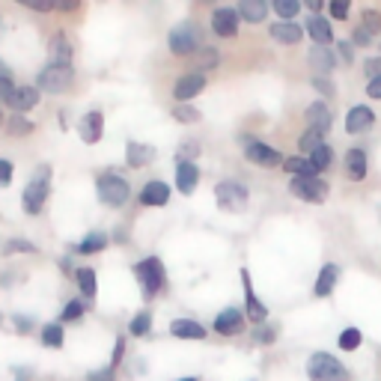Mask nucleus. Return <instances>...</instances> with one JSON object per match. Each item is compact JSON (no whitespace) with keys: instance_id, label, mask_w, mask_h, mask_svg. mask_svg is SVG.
Masks as SVG:
<instances>
[{"instance_id":"obj_62","label":"nucleus","mask_w":381,"mask_h":381,"mask_svg":"<svg viewBox=\"0 0 381 381\" xmlns=\"http://www.w3.org/2000/svg\"><path fill=\"white\" fill-rule=\"evenodd\" d=\"M176 381H200L197 375H185V378H176Z\"/></svg>"},{"instance_id":"obj_16","label":"nucleus","mask_w":381,"mask_h":381,"mask_svg":"<svg viewBox=\"0 0 381 381\" xmlns=\"http://www.w3.org/2000/svg\"><path fill=\"white\" fill-rule=\"evenodd\" d=\"M340 277H342V269L337 262H325L319 274H316V283H313V295L316 298H331L334 295V289L340 283Z\"/></svg>"},{"instance_id":"obj_17","label":"nucleus","mask_w":381,"mask_h":381,"mask_svg":"<svg viewBox=\"0 0 381 381\" xmlns=\"http://www.w3.org/2000/svg\"><path fill=\"white\" fill-rule=\"evenodd\" d=\"M72 57H75V48L69 42V36L57 30L48 42V66H72Z\"/></svg>"},{"instance_id":"obj_24","label":"nucleus","mask_w":381,"mask_h":381,"mask_svg":"<svg viewBox=\"0 0 381 381\" xmlns=\"http://www.w3.org/2000/svg\"><path fill=\"white\" fill-rule=\"evenodd\" d=\"M304 30L298 21H274V24H269V36L274 42H280V45H298L301 39H304Z\"/></svg>"},{"instance_id":"obj_61","label":"nucleus","mask_w":381,"mask_h":381,"mask_svg":"<svg viewBox=\"0 0 381 381\" xmlns=\"http://www.w3.org/2000/svg\"><path fill=\"white\" fill-rule=\"evenodd\" d=\"M60 269L66 271V274H75V271H72V259H60Z\"/></svg>"},{"instance_id":"obj_4","label":"nucleus","mask_w":381,"mask_h":381,"mask_svg":"<svg viewBox=\"0 0 381 381\" xmlns=\"http://www.w3.org/2000/svg\"><path fill=\"white\" fill-rule=\"evenodd\" d=\"M96 194H98V202L101 206H108V209H122L125 202L131 200V185L122 179L120 173H101L98 179H96Z\"/></svg>"},{"instance_id":"obj_9","label":"nucleus","mask_w":381,"mask_h":381,"mask_svg":"<svg viewBox=\"0 0 381 381\" xmlns=\"http://www.w3.org/2000/svg\"><path fill=\"white\" fill-rule=\"evenodd\" d=\"M289 194L295 200L313 202V206H322L331 194V185H328L322 176H313V179H289Z\"/></svg>"},{"instance_id":"obj_53","label":"nucleus","mask_w":381,"mask_h":381,"mask_svg":"<svg viewBox=\"0 0 381 381\" xmlns=\"http://www.w3.org/2000/svg\"><path fill=\"white\" fill-rule=\"evenodd\" d=\"M337 48H340V60L346 63V66H351V63H354V45H351V39L337 42Z\"/></svg>"},{"instance_id":"obj_31","label":"nucleus","mask_w":381,"mask_h":381,"mask_svg":"<svg viewBox=\"0 0 381 381\" xmlns=\"http://www.w3.org/2000/svg\"><path fill=\"white\" fill-rule=\"evenodd\" d=\"M75 283H78L84 301H93L98 295V277H96L93 269H84V265L81 269H75Z\"/></svg>"},{"instance_id":"obj_5","label":"nucleus","mask_w":381,"mask_h":381,"mask_svg":"<svg viewBox=\"0 0 381 381\" xmlns=\"http://www.w3.org/2000/svg\"><path fill=\"white\" fill-rule=\"evenodd\" d=\"M307 378L310 381H349L351 373L346 370V363H340V358L328 351H313L307 361Z\"/></svg>"},{"instance_id":"obj_64","label":"nucleus","mask_w":381,"mask_h":381,"mask_svg":"<svg viewBox=\"0 0 381 381\" xmlns=\"http://www.w3.org/2000/svg\"><path fill=\"white\" fill-rule=\"evenodd\" d=\"M0 325H4V316H0Z\"/></svg>"},{"instance_id":"obj_14","label":"nucleus","mask_w":381,"mask_h":381,"mask_svg":"<svg viewBox=\"0 0 381 381\" xmlns=\"http://www.w3.org/2000/svg\"><path fill=\"white\" fill-rule=\"evenodd\" d=\"M212 328H214V334H221V337H238L241 331H245V313H241L238 307H226L214 316Z\"/></svg>"},{"instance_id":"obj_27","label":"nucleus","mask_w":381,"mask_h":381,"mask_svg":"<svg viewBox=\"0 0 381 381\" xmlns=\"http://www.w3.org/2000/svg\"><path fill=\"white\" fill-rule=\"evenodd\" d=\"M170 337H176V340H206L209 331H206V325H200L194 319H173L170 322Z\"/></svg>"},{"instance_id":"obj_15","label":"nucleus","mask_w":381,"mask_h":381,"mask_svg":"<svg viewBox=\"0 0 381 381\" xmlns=\"http://www.w3.org/2000/svg\"><path fill=\"white\" fill-rule=\"evenodd\" d=\"M170 185L167 182H161V179H152L143 185V190L137 194V202H141L143 209H161V206H167L170 202Z\"/></svg>"},{"instance_id":"obj_22","label":"nucleus","mask_w":381,"mask_h":381,"mask_svg":"<svg viewBox=\"0 0 381 381\" xmlns=\"http://www.w3.org/2000/svg\"><path fill=\"white\" fill-rule=\"evenodd\" d=\"M304 120H307V129H319L322 134H328V131H331V125H334V113L319 98V101H310V105H307V110H304Z\"/></svg>"},{"instance_id":"obj_38","label":"nucleus","mask_w":381,"mask_h":381,"mask_svg":"<svg viewBox=\"0 0 381 381\" xmlns=\"http://www.w3.org/2000/svg\"><path fill=\"white\" fill-rule=\"evenodd\" d=\"M129 334L131 337H146V334H152V313L149 310H141L137 316H131V322H129Z\"/></svg>"},{"instance_id":"obj_3","label":"nucleus","mask_w":381,"mask_h":381,"mask_svg":"<svg viewBox=\"0 0 381 381\" xmlns=\"http://www.w3.org/2000/svg\"><path fill=\"white\" fill-rule=\"evenodd\" d=\"M134 277L143 289V298H158L167 289V269H164L161 257H146L134 265Z\"/></svg>"},{"instance_id":"obj_35","label":"nucleus","mask_w":381,"mask_h":381,"mask_svg":"<svg viewBox=\"0 0 381 381\" xmlns=\"http://www.w3.org/2000/svg\"><path fill=\"white\" fill-rule=\"evenodd\" d=\"M0 253H4V257H15V253H27V257H36V253H39V247H36L33 241L15 235V238H6L4 245H0Z\"/></svg>"},{"instance_id":"obj_19","label":"nucleus","mask_w":381,"mask_h":381,"mask_svg":"<svg viewBox=\"0 0 381 381\" xmlns=\"http://www.w3.org/2000/svg\"><path fill=\"white\" fill-rule=\"evenodd\" d=\"M78 134L86 146H96L101 141V134H105V113L101 110H90L84 113L81 122H78Z\"/></svg>"},{"instance_id":"obj_45","label":"nucleus","mask_w":381,"mask_h":381,"mask_svg":"<svg viewBox=\"0 0 381 381\" xmlns=\"http://www.w3.org/2000/svg\"><path fill=\"white\" fill-rule=\"evenodd\" d=\"M250 340L253 346H271V342H277V325H259Z\"/></svg>"},{"instance_id":"obj_26","label":"nucleus","mask_w":381,"mask_h":381,"mask_svg":"<svg viewBox=\"0 0 381 381\" xmlns=\"http://www.w3.org/2000/svg\"><path fill=\"white\" fill-rule=\"evenodd\" d=\"M307 63L316 75H325V78H331V72L337 69V57L331 54V48H322V45H313L310 54H307Z\"/></svg>"},{"instance_id":"obj_32","label":"nucleus","mask_w":381,"mask_h":381,"mask_svg":"<svg viewBox=\"0 0 381 381\" xmlns=\"http://www.w3.org/2000/svg\"><path fill=\"white\" fill-rule=\"evenodd\" d=\"M108 245H110V235L108 233H86L81 241H78V253H84V257H96V253H101V250H108Z\"/></svg>"},{"instance_id":"obj_40","label":"nucleus","mask_w":381,"mask_h":381,"mask_svg":"<svg viewBox=\"0 0 381 381\" xmlns=\"http://www.w3.org/2000/svg\"><path fill=\"white\" fill-rule=\"evenodd\" d=\"M84 313H86V301L84 298H72L66 307H63V313H60V325L78 322V319H84Z\"/></svg>"},{"instance_id":"obj_44","label":"nucleus","mask_w":381,"mask_h":381,"mask_svg":"<svg viewBox=\"0 0 381 381\" xmlns=\"http://www.w3.org/2000/svg\"><path fill=\"white\" fill-rule=\"evenodd\" d=\"M310 84H313V90L319 93L322 98H337V84L331 78H325V75H313Z\"/></svg>"},{"instance_id":"obj_10","label":"nucleus","mask_w":381,"mask_h":381,"mask_svg":"<svg viewBox=\"0 0 381 381\" xmlns=\"http://www.w3.org/2000/svg\"><path fill=\"white\" fill-rule=\"evenodd\" d=\"M206 84H209V78L202 72H185L179 81L173 84V98H176V105H190L202 90H206Z\"/></svg>"},{"instance_id":"obj_41","label":"nucleus","mask_w":381,"mask_h":381,"mask_svg":"<svg viewBox=\"0 0 381 381\" xmlns=\"http://www.w3.org/2000/svg\"><path fill=\"white\" fill-rule=\"evenodd\" d=\"M170 117H173L176 122H179V125H194V122H200V120H202V113H200L194 105H176Z\"/></svg>"},{"instance_id":"obj_36","label":"nucleus","mask_w":381,"mask_h":381,"mask_svg":"<svg viewBox=\"0 0 381 381\" xmlns=\"http://www.w3.org/2000/svg\"><path fill=\"white\" fill-rule=\"evenodd\" d=\"M301 6V0H274V15L277 21H298Z\"/></svg>"},{"instance_id":"obj_47","label":"nucleus","mask_w":381,"mask_h":381,"mask_svg":"<svg viewBox=\"0 0 381 381\" xmlns=\"http://www.w3.org/2000/svg\"><path fill=\"white\" fill-rule=\"evenodd\" d=\"M349 12H351L349 0H331V4H328V15H331L334 21H346Z\"/></svg>"},{"instance_id":"obj_46","label":"nucleus","mask_w":381,"mask_h":381,"mask_svg":"<svg viewBox=\"0 0 381 381\" xmlns=\"http://www.w3.org/2000/svg\"><path fill=\"white\" fill-rule=\"evenodd\" d=\"M361 27L363 30H370L373 36L381 30V12L378 9H363L361 12Z\"/></svg>"},{"instance_id":"obj_34","label":"nucleus","mask_w":381,"mask_h":381,"mask_svg":"<svg viewBox=\"0 0 381 381\" xmlns=\"http://www.w3.org/2000/svg\"><path fill=\"white\" fill-rule=\"evenodd\" d=\"M39 340H42L45 349H63V342H66V331H63L60 322H48V325H42Z\"/></svg>"},{"instance_id":"obj_8","label":"nucleus","mask_w":381,"mask_h":381,"mask_svg":"<svg viewBox=\"0 0 381 381\" xmlns=\"http://www.w3.org/2000/svg\"><path fill=\"white\" fill-rule=\"evenodd\" d=\"M75 86V69L72 66H45L39 75H36V90L45 93H69Z\"/></svg>"},{"instance_id":"obj_33","label":"nucleus","mask_w":381,"mask_h":381,"mask_svg":"<svg viewBox=\"0 0 381 381\" xmlns=\"http://www.w3.org/2000/svg\"><path fill=\"white\" fill-rule=\"evenodd\" d=\"M194 66H197V72H212V69H218L221 66V51L218 48H212V45H202L197 54H194Z\"/></svg>"},{"instance_id":"obj_58","label":"nucleus","mask_w":381,"mask_h":381,"mask_svg":"<svg viewBox=\"0 0 381 381\" xmlns=\"http://www.w3.org/2000/svg\"><path fill=\"white\" fill-rule=\"evenodd\" d=\"M307 9L313 12V15H322V9H325V4H322V0H307Z\"/></svg>"},{"instance_id":"obj_51","label":"nucleus","mask_w":381,"mask_h":381,"mask_svg":"<svg viewBox=\"0 0 381 381\" xmlns=\"http://www.w3.org/2000/svg\"><path fill=\"white\" fill-rule=\"evenodd\" d=\"M122 358H125V334H120L117 342H113V354H110V366H113V370L122 363Z\"/></svg>"},{"instance_id":"obj_54","label":"nucleus","mask_w":381,"mask_h":381,"mask_svg":"<svg viewBox=\"0 0 381 381\" xmlns=\"http://www.w3.org/2000/svg\"><path fill=\"white\" fill-rule=\"evenodd\" d=\"M12 325L18 328V334H33V328H36V322L27 319V316H12Z\"/></svg>"},{"instance_id":"obj_1","label":"nucleus","mask_w":381,"mask_h":381,"mask_svg":"<svg viewBox=\"0 0 381 381\" xmlns=\"http://www.w3.org/2000/svg\"><path fill=\"white\" fill-rule=\"evenodd\" d=\"M48 194H51V167L48 164H39V170L30 176V182L24 185V194H21V209L24 214H42L45 202H48Z\"/></svg>"},{"instance_id":"obj_60","label":"nucleus","mask_w":381,"mask_h":381,"mask_svg":"<svg viewBox=\"0 0 381 381\" xmlns=\"http://www.w3.org/2000/svg\"><path fill=\"white\" fill-rule=\"evenodd\" d=\"M4 78H12V69L6 66L4 60H0V81H4Z\"/></svg>"},{"instance_id":"obj_21","label":"nucleus","mask_w":381,"mask_h":381,"mask_svg":"<svg viewBox=\"0 0 381 381\" xmlns=\"http://www.w3.org/2000/svg\"><path fill=\"white\" fill-rule=\"evenodd\" d=\"M42 101V96H39V90H36V84H21V86H15V93H12V98L6 101V105L12 108V113H27V110H33L36 105Z\"/></svg>"},{"instance_id":"obj_43","label":"nucleus","mask_w":381,"mask_h":381,"mask_svg":"<svg viewBox=\"0 0 381 381\" xmlns=\"http://www.w3.org/2000/svg\"><path fill=\"white\" fill-rule=\"evenodd\" d=\"M200 152H202L200 141H194V137H188V141H182V143H179V149H176V161H194V164H197Z\"/></svg>"},{"instance_id":"obj_48","label":"nucleus","mask_w":381,"mask_h":381,"mask_svg":"<svg viewBox=\"0 0 381 381\" xmlns=\"http://www.w3.org/2000/svg\"><path fill=\"white\" fill-rule=\"evenodd\" d=\"M373 39H375V36H373L370 30H363L361 24L351 30V45H354V48H370V45H373Z\"/></svg>"},{"instance_id":"obj_6","label":"nucleus","mask_w":381,"mask_h":381,"mask_svg":"<svg viewBox=\"0 0 381 381\" xmlns=\"http://www.w3.org/2000/svg\"><path fill=\"white\" fill-rule=\"evenodd\" d=\"M214 200H218V209L221 212H245L247 202H250V190L247 185H241L238 179H224L214 185Z\"/></svg>"},{"instance_id":"obj_56","label":"nucleus","mask_w":381,"mask_h":381,"mask_svg":"<svg viewBox=\"0 0 381 381\" xmlns=\"http://www.w3.org/2000/svg\"><path fill=\"white\" fill-rule=\"evenodd\" d=\"M21 6L36 9V12H54V4H30V0H21Z\"/></svg>"},{"instance_id":"obj_7","label":"nucleus","mask_w":381,"mask_h":381,"mask_svg":"<svg viewBox=\"0 0 381 381\" xmlns=\"http://www.w3.org/2000/svg\"><path fill=\"white\" fill-rule=\"evenodd\" d=\"M241 152H245V158L250 164H257L262 170H274V167H283V155L280 149H274L269 143H262L259 137H241Z\"/></svg>"},{"instance_id":"obj_57","label":"nucleus","mask_w":381,"mask_h":381,"mask_svg":"<svg viewBox=\"0 0 381 381\" xmlns=\"http://www.w3.org/2000/svg\"><path fill=\"white\" fill-rule=\"evenodd\" d=\"M12 373H15L18 381H30V378H33V370H27V366H15Z\"/></svg>"},{"instance_id":"obj_59","label":"nucleus","mask_w":381,"mask_h":381,"mask_svg":"<svg viewBox=\"0 0 381 381\" xmlns=\"http://www.w3.org/2000/svg\"><path fill=\"white\" fill-rule=\"evenodd\" d=\"M54 9H57V12H78L81 4H54Z\"/></svg>"},{"instance_id":"obj_50","label":"nucleus","mask_w":381,"mask_h":381,"mask_svg":"<svg viewBox=\"0 0 381 381\" xmlns=\"http://www.w3.org/2000/svg\"><path fill=\"white\" fill-rule=\"evenodd\" d=\"M363 75H366V81L381 78V54H378V57H366V60H363Z\"/></svg>"},{"instance_id":"obj_18","label":"nucleus","mask_w":381,"mask_h":381,"mask_svg":"<svg viewBox=\"0 0 381 381\" xmlns=\"http://www.w3.org/2000/svg\"><path fill=\"white\" fill-rule=\"evenodd\" d=\"M155 155H158V149L149 146V143H141V141H129V143H125V167H131V170L149 167V164L155 161Z\"/></svg>"},{"instance_id":"obj_2","label":"nucleus","mask_w":381,"mask_h":381,"mask_svg":"<svg viewBox=\"0 0 381 381\" xmlns=\"http://www.w3.org/2000/svg\"><path fill=\"white\" fill-rule=\"evenodd\" d=\"M202 45H206L202 42V27L194 21H179L167 33V48L173 57H194Z\"/></svg>"},{"instance_id":"obj_23","label":"nucleus","mask_w":381,"mask_h":381,"mask_svg":"<svg viewBox=\"0 0 381 381\" xmlns=\"http://www.w3.org/2000/svg\"><path fill=\"white\" fill-rule=\"evenodd\" d=\"M200 182V167L194 161H176V190L182 197H190Z\"/></svg>"},{"instance_id":"obj_12","label":"nucleus","mask_w":381,"mask_h":381,"mask_svg":"<svg viewBox=\"0 0 381 381\" xmlns=\"http://www.w3.org/2000/svg\"><path fill=\"white\" fill-rule=\"evenodd\" d=\"M241 286H245V316L250 319V325H265L269 319V307L257 298V292H253V280H250V271L241 269Z\"/></svg>"},{"instance_id":"obj_42","label":"nucleus","mask_w":381,"mask_h":381,"mask_svg":"<svg viewBox=\"0 0 381 381\" xmlns=\"http://www.w3.org/2000/svg\"><path fill=\"white\" fill-rule=\"evenodd\" d=\"M307 158L313 161V167H316V170L325 173V170H331V164H334V149L325 143V146H319V149H316L313 155H307Z\"/></svg>"},{"instance_id":"obj_55","label":"nucleus","mask_w":381,"mask_h":381,"mask_svg":"<svg viewBox=\"0 0 381 381\" xmlns=\"http://www.w3.org/2000/svg\"><path fill=\"white\" fill-rule=\"evenodd\" d=\"M366 96H370L373 101H381V78L366 81Z\"/></svg>"},{"instance_id":"obj_25","label":"nucleus","mask_w":381,"mask_h":381,"mask_svg":"<svg viewBox=\"0 0 381 381\" xmlns=\"http://www.w3.org/2000/svg\"><path fill=\"white\" fill-rule=\"evenodd\" d=\"M304 30L310 33L313 45L328 48V45L334 42V24H331V18H325V15H310L307 24H304Z\"/></svg>"},{"instance_id":"obj_49","label":"nucleus","mask_w":381,"mask_h":381,"mask_svg":"<svg viewBox=\"0 0 381 381\" xmlns=\"http://www.w3.org/2000/svg\"><path fill=\"white\" fill-rule=\"evenodd\" d=\"M12 179H15V164L9 158H0V188H9Z\"/></svg>"},{"instance_id":"obj_20","label":"nucleus","mask_w":381,"mask_h":381,"mask_svg":"<svg viewBox=\"0 0 381 381\" xmlns=\"http://www.w3.org/2000/svg\"><path fill=\"white\" fill-rule=\"evenodd\" d=\"M342 164H346V179L349 182H363L366 176H370V155H366L363 149H358V146L346 152Z\"/></svg>"},{"instance_id":"obj_11","label":"nucleus","mask_w":381,"mask_h":381,"mask_svg":"<svg viewBox=\"0 0 381 381\" xmlns=\"http://www.w3.org/2000/svg\"><path fill=\"white\" fill-rule=\"evenodd\" d=\"M238 9L235 6H214L212 9V33L221 39H235L238 36Z\"/></svg>"},{"instance_id":"obj_13","label":"nucleus","mask_w":381,"mask_h":381,"mask_svg":"<svg viewBox=\"0 0 381 381\" xmlns=\"http://www.w3.org/2000/svg\"><path fill=\"white\" fill-rule=\"evenodd\" d=\"M375 125V110L370 105H354L349 108L346 113V134L358 137V134H366Z\"/></svg>"},{"instance_id":"obj_29","label":"nucleus","mask_w":381,"mask_h":381,"mask_svg":"<svg viewBox=\"0 0 381 381\" xmlns=\"http://www.w3.org/2000/svg\"><path fill=\"white\" fill-rule=\"evenodd\" d=\"M280 170H286L292 179H313V176H319V170L313 167V161L307 155H289Z\"/></svg>"},{"instance_id":"obj_37","label":"nucleus","mask_w":381,"mask_h":381,"mask_svg":"<svg viewBox=\"0 0 381 381\" xmlns=\"http://www.w3.org/2000/svg\"><path fill=\"white\" fill-rule=\"evenodd\" d=\"M337 342H340V349H342V351H358V349L363 346L361 328H342L340 337H337Z\"/></svg>"},{"instance_id":"obj_28","label":"nucleus","mask_w":381,"mask_h":381,"mask_svg":"<svg viewBox=\"0 0 381 381\" xmlns=\"http://www.w3.org/2000/svg\"><path fill=\"white\" fill-rule=\"evenodd\" d=\"M235 9H238V18L247 21V24H262L271 12V6L265 4V0H241Z\"/></svg>"},{"instance_id":"obj_63","label":"nucleus","mask_w":381,"mask_h":381,"mask_svg":"<svg viewBox=\"0 0 381 381\" xmlns=\"http://www.w3.org/2000/svg\"><path fill=\"white\" fill-rule=\"evenodd\" d=\"M4 125H6V117H4V113H0V129H4Z\"/></svg>"},{"instance_id":"obj_30","label":"nucleus","mask_w":381,"mask_h":381,"mask_svg":"<svg viewBox=\"0 0 381 381\" xmlns=\"http://www.w3.org/2000/svg\"><path fill=\"white\" fill-rule=\"evenodd\" d=\"M4 131H6L9 137H15V141H24V137H30V134L36 131V122L27 120V117H21V113H12V117H6Z\"/></svg>"},{"instance_id":"obj_52","label":"nucleus","mask_w":381,"mask_h":381,"mask_svg":"<svg viewBox=\"0 0 381 381\" xmlns=\"http://www.w3.org/2000/svg\"><path fill=\"white\" fill-rule=\"evenodd\" d=\"M84 381H117V370L113 366H101V370H93Z\"/></svg>"},{"instance_id":"obj_39","label":"nucleus","mask_w":381,"mask_h":381,"mask_svg":"<svg viewBox=\"0 0 381 381\" xmlns=\"http://www.w3.org/2000/svg\"><path fill=\"white\" fill-rule=\"evenodd\" d=\"M298 146L307 152V155H313L319 146H325V134L319 129H304V134L298 137Z\"/></svg>"}]
</instances>
